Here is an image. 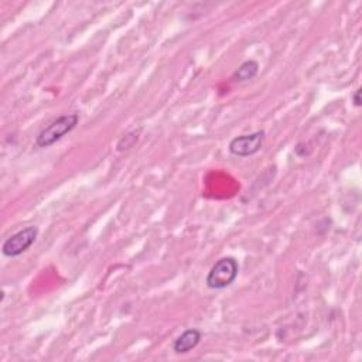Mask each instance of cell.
I'll list each match as a JSON object with an SVG mask.
<instances>
[{
    "label": "cell",
    "instance_id": "obj_1",
    "mask_svg": "<svg viewBox=\"0 0 362 362\" xmlns=\"http://www.w3.org/2000/svg\"><path fill=\"white\" fill-rule=\"evenodd\" d=\"M239 272L238 260L232 256L221 257L215 262V264L211 267V270L206 274L205 283L212 290H222L230 286Z\"/></svg>",
    "mask_w": 362,
    "mask_h": 362
},
{
    "label": "cell",
    "instance_id": "obj_2",
    "mask_svg": "<svg viewBox=\"0 0 362 362\" xmlns=\"http://www.w3.org/2000/svg\"><path fill=\"white\" fill-rule=\"evenodd\" d=\"M79 122L78 113H68L57 117L48 126H45L37 136L35 144L38 147H49L51 144L57 143L61 137L66 133L72 132Z\"/></svg>",
    "mask_w": 362,
    "mask_h": 362
},
{
    "label": "cell",
    "instance_id": "obj_3",
    "mask_svg": "<svg viewBox=\"0 0 362 362\" xmlns=\"http://www.w3.org/2000/svg\"><path fill=\"white\" fill-rule=\"evenodd\" d=\"M38 228L37 226H27L10 238H7L1 246V252L7 257H16L24 253L37 239Z\"/></svg>",
    "mask_w": 362,
    "mask_h": 362
},
{
    "label": "cell",
    "instance_id": "obj_4",
    "mask_svg": "<svg viewBox=\"0 0 362 362\" xmlns=\"http://www.w3.org/2000/svg\"><path fill=\"white\" fill-rule=\"evenodd\" d=\"M264 143V132L259 130L250 134H242L238 137H233L229 143V151L233 156L239 157H249L256 154Z\"/></svg>",
    "mask_w": 362,
    "mask_h": 362
},
{
    "label": "cell",
    "instance_id": "obj_5",
    "mask_svg": "<svg viewBox=\"0 0 362 362\" xmlns=\"http://www.w3.org/2000/svg\"><path fill=\"white\" fill-rule=\"evenodd\" d=\"M202 338V334L197 328H189L184 331L173 344V349L175 354H187L188 351L194 349Z\"/></svg>",
    "mask_w": 362,
    "mask_h": 362
},
{
    "label": "cell",
    "instance_id": "obj_6",
    "mask_svg": "<svg viewBox=\"0 0 362 362\" xmlns=\"http://www.w3.org/2000/svg\"><path fill=\"white\" fill-rule=\"evenodd\" d=\"M259 72V64L255 59H247L242 62L238 69L232 74V81L235 82H246L252 78H255Z\"/></svg>",
    "mask_w": 362,
    "mask_h": 362
},
{
    "label": "cell",
    "instance_id": "obj_7",
    "mask_svg": "<svg viewBox=\"0 0 362 362\" xmlns=\"http://www.w3.org/2000/svg\"><path fill=\"white\" fill-rule=\"evenodd\" d=\"M352 102H354V105L355 106H361V89H356L355 92H354V95H352Z\"/></svg>",
    "mask_w": 362,
    "mask_h": 362
}]
</instances>
